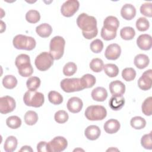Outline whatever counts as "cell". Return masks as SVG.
<instances>
[{"label": "cell", "instance_id": "cell-1", "mask_svg": "<svg viewBox=\"0 0 152 152\" xmlns=\"http://www.w3.org/2000/svg\"><path fill=\"white\" fill-rule=\"evenodd\" d=\"M15 65L19 74L23 77H30L33 73V68L28 55L22 53L18 55L15 60Z\"/></svg>", "mask_w": 152, "mask_h": 152}, {"label": "cell", "instance_id": "cell-2", "mask_svg": "<svg viewBox=\"0 0 152 152\" xmlns=\"http://www.w3.org/2000/svg\"><path fill=\"white\" fill-rule=\"evenodd\" d=\"M65 45V39L59 36L53 37L50 42L49 53L53 59H60L64 53V48Z\"/></svg>", "mask_w": 152, "mask_h": 152}, {"label": "cell", "instance_id": "cell-3", "mask_svg": "<svg viewBox=\"0 0 152 152\" xmlns=\"http://www.w3.org/2000/svg\"><path fill=\"white\" fill-rule=\"evenodd\" d=\"M12 44L17 49L31 50L36 47V42L32 37L18 34L14 37Z\"/></svg>", "mask_w": 152, "mask_h": 152}, {"label": "cell", "instance_id": "cell-4", "mask_svg": "<svg viewBox=\"0 0 152 152\" xmlns=\"http://www.w3.org/2000/svg\"><path fill=\"white\" fill-rule=\"evenodd\" d=\"M77 24L82 31L89 32L97 28V20L93 16L81 13L77 18Z\"/></svg>", "mask_w": 152, "mask_h": 152}, {"label": "cell", "instance_id": "cell-5", "mask_svg": "<svg viewBox=\"0 0 152 152\" xmlns=\"http://www.w3.org/2000/svg\"><path fill=\"white\" fill-rule=\"evenodd\" d=\"M84 114L89 121H102L106 117L107 110L103 106L91 105L86 108Z\"/></svg>", "mask_w": 152, "mask_h": 152}, {"label": "cell", "instance_id": "cell-6", "mask_svg": "<svg viewBox=\"0 0 152 152\" xmlns=\"http://www.w3.org/2000/svg\"><path fill=\"white\" fill-rule=\"evenodd\" d=\"M23 101L26 106L39 107L44 103L45 97L40 92L28 90L24 94Z\"/></svg>", "mask_w": 152, "mask_h": 152}, {"label": "cell", "instance_id": "cell-7", "mask_svg": "<svg viewBox=\"0 0 152 152\" xmlns=\"http://www.w3.org/2000/svg\"><path fill=\"white\" fill-rule=\"evenodd\" d=\"M53 60L50 53L43 52L37 56L34 61V64L39 71H45L52 66Z\"/></svg>", "mask_w": 152, "mask_h": 152}, {"label": "cell", "instance_id": "cell-8", "mask_svg": "<svg viewBox=\"0 0 152 152\" xmlns=\"http://www.w3.org/2000/svg\"><path fill=\"white\" fill-rule=\"evenodd\" d=\"M61 88L66 93L79 91L84 90L80 82V78H65L60 83Z\"/></svg>", "mask_w": 152, "mask_h": 152}, {"label": "cell", "instance_id": "cell-9", "mask_svg": "<svg viewBox=\"0 0 152 152\" xmlns=\"http://www.w3.org/2000/svg\"><path fill=\"white\" fill-rule=\"evenodd\" d=\"M80 2L77 0H68L65 1L61 7V12L64 17L72 16L79 9Z\"/></svg>", "mask_w": 152, "mask_h": 152}, {"label": "cell", "instance_id": "cell-10", "mask_svg": "<svg viewBox=\"0 0 152 152\" xmlns=\"http://www.w3.org/2000/svg\"><path fill=\"white\" fill-rule=\"evenodd\" d=\"M48 144L50 152H61L66 149L68 141L64 137L57 136L50 141Z\"/></svg>", "mask_w": 152, "mask_h": 152}, {"label": "cell", "instance_id": "cell-11", "mask_svg": "<svg viewBox=\"0 0 152 152\" xmlns=\"http://www.w3.org/2000/svg\"><path fill=\"white\" fill-rule=\"evenodd\" d=\"M16 106L14 99L9 96H5L0 98V112L7 114L12 112Z\"/></svg>", "mask_w": 152, "mask_h": 152}, {"label": "cell", "instance_id": "cell-12", "mask_svg": "<svg viewBox=\"0 0 152 152\" xmlns=\"http://www.w3.org/2000/svg\"><path fill=\"white\" fill-rule=\"evenodd\" d=\"M152 85V70L151 69L145 71L138 80V86L142 90H148Z\"/></svg>", "mask_w": 152, "mask_h": 152}, {"label": "cell", "instance_id": "cell-13", "mask_svg": "<svg viewBox=\"0 0 152 152\" xmlns=\"http://www.w3.org/2000/svg\"><path fill=\"white\" fill-rule=\"evenodd\" d=\"M121 53V48L116 43H112L108 45L104 52V56L109 60H116Z\"/></svg>", "mask_w": 152, "mask_h": 152}, {"label": "cell", "instance_id": "cell-14", "mask_svg": "<svg viewBox=\"0 0 152 152\" xmlns=\"http://www.w3.org/2000/svg\"><path fill=\"white\" fill-rule=\"evenodd\" d=\"M137 45L141 50H150L152 46L151 36L148 34H142L140 35L137 39Z\"/></svg>", "mask_w": 152, "mask_h": 152}, {"label": "cell", "instance_id": "cell-15", "mask_svg": "<svg viewBox=\"0 0 152 152\" xmlns=\"http://www.w3.org/2000/svg\"><path fill=\"white\" fill-rule=\"evenodd\" d=\"M68 110L73 113H77L81 111L83 106L81 99L77 97H72L69 99L66 104Z\"/></svg>", "mask_w": 152, "mask_h": 152}, {"label": "cell", "instance_id": "cell-16", "mask_svg": "<svg viewBox=\"0 0 152 152\" xmlns=\"http://www.w3.org/2000/svg\"><path fill=\"white\" fill-rule=\"evenodd\" d=\"M109 90L112 96H122L125 91V84L119 80H115L109 84Z\"/></svg>", "mask_w": 152, "mask_h": 152}, {"label": "cell", "instance_id": "cell-17", "mask_svg": "<svg viewBox=\"0 0 152 152\" xmlns=\"http://www.w3.org/2000/svg\"><path fill=\"white\" fill-rule=\"evenodd\" d=\"M121 15L124 19L131 20L134 18L136 15V9L132 4H125L122 6L121 10Z\"/></svg>", "mask_w": 152, "mask_h": 152}, {"label": "cell", "instance_id": "cell-18", "mask_svg": "<svg viewBox=\"0 0 152 152\" xmlns=\"http://www.w3.org/2000/svg\"><path fill=\"white\" fill-rule=\"evenodd\" d=\"M121 125L119 122L115 119H110L107 120L103 125L105 132L109 134L116 133L120 129Z\"/></svg>", "mask_w": 152, "mask_h": 152}, {"label": "cell", "instance_id": "cell-19", "mask_svg": "<svg viewBox=\"0 0 152 152\" xmlns=\"http://www.w3.org/2000/svg\"><path fill=\"white\" fill-rule=\"evenodd\" d=\"M101 131L98 126L91 125L87 126L84 131L86 137L91 141L97 140L100 135Z\"/></svg>", "mask_w": 152, "mask_h": 152}, {"label": "cell", "instance_id": "cell-20", "mask_svg": "<svg viewBox=\"0 0 152 152\" xmlns=\"http://www.w3.org/2000/svg\"><path fill=\"white\" fill-rule=\"evenodd\" d=\"M119 26V21L118 19L114 16L109 15L107 16L103 21V27L105 28L113 31H117V30Z\"/></svg>", "mask_w": 152, "mask_h": 152}, {"label": "cell", "instance_id": "cell-21", "mask_svg": "<svg viewBox=\"0 0 152 152\" xmlns=\"http://www.w3.org/2000/svg\"><path fill=\"white\" fill-rule=\"evenodd\" d=\"M91 96L95 101L103 102L107 97V91L104 87H97L92 90Z\"/></svg>", "mask_w": 152, "mask_h": 152}, {"label": "cell", "instance_id": "cell-22", "mask_svg": "<svg viewBox=\"0 0 152 152\" xmlns=\"http://www.w3.org/2000/svg\"><path fill=\"white\" fill-rule=\"evenodd\" d=\"M125 104V99L122 96H112L109 101V106L113 110L121 109Z\"/></svg>", "mask_w": 152, "mask_h": 152}, {"label": "cell", "instance_id": "cell-23", "mask_svg": "<svg viewBox=\"0 0 152 152\" xmlns=\"http://www.w3.org/2000/svg\"><path fill=\"white\" fill-rule=\"evenodd\" d=\"M150 62L149 58L145 54H138L136 55L134 59L135 66L138 69H144L146 68Z\"/></svg>", "mask_w": 152, "mask_h": 152}, {"label": "cell", "instance_id": "cell-24", "mask_svg": "<svg viewBox=\"0 0 152 152\" xmlns=\"http://www.w3.org/2000/svg\"><path fill=\"white\" fill-rule=\"evenodd\" d=\"M36 31L40 37L46 38L50 36L52 34V28L49 24L43 23L36 27Z\"/></svg>", "mask_w": 152, "mask_h": 152}, {"label": "cell", "instance_id": "cell-25", "mask_svg": "<svg viewBox=\"0 0 152 152\" xmlns=\"http://www.w3.org/2000/svg\"><path fill=\"white\" fill-rule=\"evenodd\" d=\"M80 82L84 89L92 87L96 83V80L94 75L90 74H86L80 78Z\"/></svg>", "mask_w": 152, "mask_h": 152}, {"label": "cell", "instance_id": "cell-26", "mask_svg": "<svg viewBox=\"0 0 152 152\" xmlns=\"http://www.w3.org/2000/svg\"><path fill=\"white\" fill-rule=\"evenodd\" d=\"M17 140L14 136H9L5 141L4 149L6 152H12L17 147Z\"/></svg>", "mask_w": 152, "mask_h": 152}, {"label": "cell", "instance_id": "cell-27", "mask_svg": "<svg viewBox=\"0 0 152 152\" xmlns=\"http://www.w3.org/2000/svg\"><path fill=\"white\" fill-rule=\"evenodd\" d=\"M2 84L7 89H12L17 85V80L12 75H7L2 79Z\"/></svg>", "mask_w": 152, "mask_h": 152}, {"label": "cell", "instance_id": "cell-28", "mask_svg": "<svg viewBox=\"0 0 152 152\" xmlns=\"http://www.w3.org/2000/svg\"><path fill=\"white\" fill-rule=\"evenodd\" d=\"M103 70L105 74L109 77H116L119 74V68L114 64H107L103 66Z\"/></svg>", "mask_w": 152, "mask_h": 152}, {"label": "cell", "instance_id": "cell-29", "mask_svg": "<svg viewBox=\"0 0 152 152\" xmlns=\"http://www.w3.org/2000/svg\"><path fill=\"white\" fill-rule=\"evenodd\" d=\"M135 35V30L131 27H124L120 30V36L121 38L125 40H132Z\"/></svg>", "mask_w": 152, "mask_h": 152}, {"label": "cell", "instance_id": "cell-30", "mask_svg": "<svg viewBox=\"0 0 152 152\" xmlns=\"http://www.w3.org/2000/svg\"><path fill=\"white\" fill-rule=\"evenodd\" d=\"M130 124L135 129H141L145 126L146 121L141 116H134L131 119Z\"/></svg>", "mask_w": 152, "mask_h": 152}, {"label": "cell", "instance_id": "cell-31", "mask_svg": "<svg viewBox=\"0 0 152 152\" xmlns=\"http://www.w3.org/2000/svg\"><path fill=\"white\" fill-rule=\"evenodd\" d=\"M24 122L28 125H33L38 121V115L33 110H28L24 115Z\"/></svg>", "mask_w": 152, "mask_h": 152}, {"label": "cell", "instance_id": "cell-32", "mask_svg": "<svg viewBox=\"0 0 152 152\" xmlns=\"http://www.w3.org/2000/svg\"><path fill=\"white\" fill-rule=\"evenodd\" d=\"M41 81L40 79L37 77H30L26 82V86L28 90L36 91L39 87Z\"/></svg>", "mask_w": 152, "mask_h": 152}, {"label": "cell", "instance_id": "cell-33", "mask_svg": "<svg viewBox=\"0 0 152 152\" xmlns=\"http://www.w3.org/2000/svg\"><path fill=\"white\" fill-rule=\"evenodd\" d=\"M26 19L27 22L35 24L39 21L40 19V13L37 10H30L27 12L26 14Z\"/></svg>", "mask_w": 152, "mask_h": 152}, {"label": "cell", "instance_id": "cell-34", "mask_svg": "<svg viewBox=\"0 0 152 152\" xmlns=\"http://www.w3.org/2000/svg\"><path fill=\"white\" fill-rule=\"evenodd\" d=\"M90 69L94 72H100L103 69V61L98 58L93 59L89 64Z\"/></svg>", "mask_w": 152, "mask_h": 152}, {"label": "cell", "instance_id": "cell-35", "mask_svg": "<svg viewBox=\"0 0 152 152\" xmlns=\"http://www.w3.org/2000/svg\"><path fill=\"white\" fill-rule=\"evenodd\" d=\"M48 99L51 103L55 105H59L63 102L62 96L59 93L55 91H50L49 92Z\"/></svg>", "mask_w": 152, "mask_h": 152}, {"label": "cell", "instance_id": "cell-36", "mask_svg": "<svg viewBox=\"0 0 152 152\" xmlns=\"http://www.w3.org/2000/svg\"><path fill=\"white\" fill-rule=\"evenodd\" d=\"M142 113L146 116H151L152 113V97L146 98L141 105Z\"/></svg>", "mask_w": 152, "mask_h": 152}, {"label": "cell", "instance_id": "cell-37", "mask_svg": "<svg viewBox=\"0 0 152 152\" xmlns=\"http://www.w3.org/2000/svg\"><path fill=\"white\" fill-rule=\"evenodd\" d=\"M7 125L11 129H17L21 125V120L17 116H11L6 120Z\"/></svg>", "mask_w": 152, "mask_h": 152}, {"label": "cell", "instance_id": "cell-38", "mask_svg": "<svg viewBox=\"0 0 152 152\" xmlns=\"http://www.w3.org/2000/svg\"><path fill=\"white\" fill-rule=\"evenodd\" d=\"M122 77L126 81H132L136 77V71L133 68H125L122 71Z\"/></svg>", "mask_w": 152, "mask_h": 152}, {"label": "cell", "instance_id": "cell-39", "mask_svg": "<svg viewBox=\"0 0 152 152\" xmlns=\"http://www.w3.org/2000/svg\"><path fill=\"white\" fill-rule=\"evenodd\" d=\"M136 27L140 31H145L149 28L150 23L148 20L145 17H140L136 21Z\"/></svg>", "mask_w": 152, "mask_h": 152}, {"label": "cell", "instance_id": "cell-40", "mask_svg": "<svg viewBox=\"0 0 152 152\" xmlns=\"http://www.w3.org/2000/svg\"><path fill=\"white\" fill-rule=\"evenodd\" d=\"M77 71V65L72 62L66 63L63 68V74L65 76L73 75Z\"/></svg>", "mask_w": 152, "mask_h": 152}, {"label": "cell", "instance_id": "cell-41", "mask_svg": "<svg viewBox=\"0 0 152 152\" xmlns=\"http://www.w3.org/2000/svg\"><path fill=\"white\" fill-rule=\"evenodd\" d=\"M68 114L64 110H59L57 111L54 115L55 121L58 124L65 123L68 120Z\"/></svg>", "mask_w": 152, "mask_h": 152}, {"label": "cell", "instance_id": "cell-42", "mask_svg": "<svg viewBox=\"0 0 152 152\" xmlns=\"http://www.w3.org/2000/svg\"><path fill=\"white\" fill-rule=\"evenodd\" d=\"M90 48L93 52L96 53H100L103 49V43L100 39H95L91 42Z\"/></svg>", "mask_w": 152, "mask_h": 152}, {"label": "cell", "instance_id": "cell-43", "mask_svg": "<svg viewBox=\"0 0 152 152\" xmlns=\"http://www.w3.org/2000/svg\"><path fill=\"white\" fill-rule=\"evenodd\" d=\"M141 144L145 149H152V140H151V132L149 134L144 135L141 139Z\"/></svg>", "mask_w": 152, "mask_h": 152}, {"label": "cell", "instance_id": "cell-44", "mask_svg": "<svg viewBox=\"0 0 152 152\" xmlns=\"http://www.w3.org/2000/svg\"><path fill=\"white\" fill-rule=\"evenodd\" d=\"M101 37L104 40H111L114 39L116 36V31H111L105 28L104 27H102L101 30Z\"/></svg>", "mask_w": 152, "mask_h": 152}, {"label": "cell", "instance_id": "cell-45", "mask_svg": "<svg viewBox=\"0 0 152 152\" xmlns=\"http://www.w3.org/2000/svg\"><path fill=\"white\" fill-rule=\"evenodd\" d=\"M140 12L147 17H152V4L151 2H145L140 7Z\"/></svg>", "mask_w": 152, "mask_h": 152}, {"label": "cell", "instance_id": "cell-46", "mask_svg": "<svg viewBox=\"0 0 152 152\" xmlns=\"http://www.w3.org/2000/svg\"><path fill=\"white\" fill-rule=\"evenodd\" d=\"M37 150L39 152H50L48 142L40 141L37 145Z\"/></svg>", "mask_w": 152, "mask_h": 152}, {"label": "cell", "instance_id": "cell-47", "mask_svg": "<svg viewBox=\"0 0 152 152\" xmlns=\"http://www.w3.org/2000/svg\"><path fill=\"white\" fill-rule=\"evenodd\" d=\"M98 33V29L97 28L94 29V30L89 32H86V31H82L83 36L87 39H91L94 37H95Z\"/></svg>", "mask_w": 152, "mask_h": 152}, {"label": "cell", "instance_id": "cell-48", "mask_svg": "<svg viewBox=\"0 0 152 152\" xmlns=\"http://www.w3.org/2000/svg\"><path fill=\"white\" fill-rule=\"evenodd\" d=\"M20 151H33V149L30 146L28 145H24L21 147V148L19 150Z\"/></svg>", "mask_w": 152, "mask_h": 152}, {"label": "cell", "instance_id": "cell-49", "mask_svg": "<svg viewBox=\"0 0 152 152\" xmlns=\"http://www.w3.org/2000/svg\"><path fill=\"white\" fill-rule=\"evenodd\" d=\"M5 28H6L5 24L4 23L3 21L1 20V33L4 32L5 30Z\"/></svg>", "mask_w": 152, "mask_h": 152}, {"label": "cell", "instance_id": "cell-50", "mask_svg": "<svg viewBox=\"0 0 152 152\" xmlns=\"http://www.w3.org/2000/svg\"><path fill=\"white\" fill-rule=\"evenodd\" d=\"M119 151V150H118L117 148H109L108 150H107V151Z\"/></svg>", "mask_w": 152, "mask_h": 152}]
</instances>
